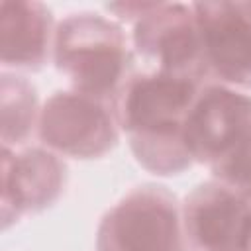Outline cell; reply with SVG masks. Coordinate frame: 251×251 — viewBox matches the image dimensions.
<instances>
[{
	"label": "cell",
	"instance_id": "1",
	"mask_svg": "<svg viewBox=\"0 0 251 251\" xmlns=\"http://www.w3.org/2000/svg\"><path fill=\"white\" fill-rule=\"evenodd\" d=\"M196 96V80L161 71L124 82L116 118L143 167L159 175H173L192 163L184 145V122Z\"/></svg>",
	"mask_w": 251,
	"mask_h": 251
},
{
	"label": "cell",
	"instance_id": "2",
	"mask_svg": "<svg viewBox=\"0 0 251 251\" xmlns=\"http://www.w3.org/2000/svg\"><path fill=\"white\" fill-rule=\"evenodd\" d=\"M57 69L76 92L110 102L124 86L127 43L120 25L100 14L80 12L65 18L53 35Z\"/></svg>",
	"mask_w": 251,
	"mask_h": 251
},
{
	"label": "cell",
	"instance_id": "3",
	"mask_svg": "<svg viewBox=\"0 0 251 251\" xmlns=\"http://www.w3.org/2000/svg\"><path fill=\"white\" fill-rule=\"evenodd\" d=\"M176 200L161 186H139L106 212L98 226V251H182Z\"/></svg>",
	"mask_w": 251,
	"mask_h": 251
},
{
	"label": "cell",
	"instance_id": "4",
	"mask_svg": "<svg viewBox=\"0 0 251 251\" xmlns=\"http://www.w3.org/2000/svg\"><path fill=\"white\" fill-rule=\"evenodd\" d=\"M112 10L135 18L133 43L141 55L155 61V71L192 80L206 75L192 4L137 2L112 6Z\"/></svg>",
	"mask_w": 251,
	"mask_h": 251
},
{
	"label": "cell",
	"instance_id": "5",
	"mask_svg": "<svg viewBox=\"0 0 251 251\" xmlns=\"http://www.w3.org/2000/svg\"><path fill=\"white\" fill-rule=\"evenodd\" d=\"M118 118L106 100L82 92H55L39 114V135L63 155L92 159L108 153L118 139Z\"/></svg>",
	"mask_w": 251,
	"mask_h": 251
},
{
	"label": "cell",
	"instance_id": "6",
	"mask_svg": "<svg viewBox=\"0 0 251 251\" xmlns=\"http://www.w3.org/2000/svg\"><path fill=\"white\" fill-rule=\"evenodd\" d=\"M204 73L220 84L251 86V2L192 4Z\"/></svg>",
	"mask_w": 251,
	"mask_h": 251
},
{
	"label": "cell",
	"instance_id": "7",
	"mask_svg": "<svg viewBox=\"0 0 251 251\" xmlns=\"http://www.w3.org/2000/svg\"><path fill=\"white\" fill-rule=\"evenodd\" d=\"M180 218L184 241L192 251H243L251 202L214 180L186 196Z\"/></svg>",
	"mask_w": 251,
	"mask_h": 251
},
{
	"label": "cell",
	"instance_id": "8",
	"mask_svg": "<svg viewBox=\"0 0 251 251\" xmlns=\"http://www.w3.org/2000/svg\"><path fill=\"white\" fill-rule=\"evenodd\" d=\"M251 129V96L227 86L208 84L184 122V145L192 161L212 165Z\"/></svg>",
	"mask_w": 251,
	"mask_h": 251
},
{
	"label": "cell",
	"instance_id": "9",
	"mask_svg": "<svg viewBox=\"0 0 251 251\" xmlns=\"http://www.w3.org/2000/svg\"><path fill=\"white\" fill-rule=\"evenodd\" d=\"M2 212L4 224L25 212H37L57 200L65 184V165L49 151H2Z\"/></svg>",
	"mask_w": 251,
	"mask_h": 251
},
{
	"label": "cell",
	"instance_id": "10",
	"mask_svg": "<svg viewBox=\"0 0 251 251\" xmlns=\"http://www.w3.org/2000/svg\"><path fill=\"white\" fill-rule=\"evenodd\" d=\"M51 12L41 2L4 0L0 4L2 65L16 69L39 67L49 53Z\"/></svg>",
	"mask_w": 251,
	"mask_h": 251
},
{
	"label": "cell",
	"instance_id": "11",
	"mask_svg": "<svg viewBox=\"0 0 251 251\" xmlns=\"http://www.w3.org/2000/svg\"><path fill=\"white\" fill-rule=\"evenodd\" d=\"M37 110V96L33 86L20 76L2 78V141L4 147L10 143H24L33 129Z\"/></svg>",
	"mask_w": 251,
	"mask_h": 251
},
{
	"label": "cell",
	"instance_id": "12",
	"mask_svg": "<svg viewBox=\"0 0 251 251\" xmlns=\"http://www.w3.org/2000/svg\"><path fill=\"white\" fill-rule=\"evenodd\" d=\"M210 167L218 182L251 202V129Z\"/></svg>",
	"mask_w": 251,
	"mask_h": 251
},
{
	"label": "cell",
	"instance_id": "13",
	"mask_svg": "<svg viewBox=\"0 0 251 251\" xmlns=\"http://www.w3.org/2000/svg\"><path fill=\"white\" fill-rule=\"evenodd\" d=\"M243 251H251V227H249V233H247V239H245V247Z\"/></svg>",
	"mask_w": 251,
	"mask_h": 251
}]
</instances>
